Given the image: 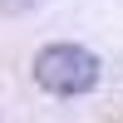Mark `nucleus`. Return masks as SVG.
Listing matches in <instances>:
<instances>
[{
    "label": "nucleus",
    "mask_w": 123,
    "mask_h": 123,
    "mask_svg": "<svg viewBox=\"0 0 123 123\" xmlns=\"http://www.w3.org/2000/svg\"><path fill=\"white\" fill-rule=\"evenodd\" d=\"M35 79L44 94H59V98L89 94L98 84V54H89L84 44H49L35 59Z\"/></svg>",
    "instance_id": "f257e3e1"
},
{
    "label": "nucleus",
    "mask_w": 123,
    "mask_h": 123,
    "mask_svg": "<svg viewBox=\"0 0 123 123\" xmlns=\"http://www.w3.org/2000/svg\"><path fill=\"white\" fill-rule=\"evenodd\" d=\"M35 5V0H0V10H10V15H15V10H30Z\"/></svg>",
    "instance_id": "f03ea898"
}]
</instances>
